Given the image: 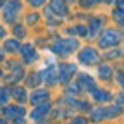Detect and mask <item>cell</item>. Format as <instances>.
Returning a JSON list of instances; mask_svg holds the SVG:
<instances>
[{"label":"cell","mask_w":124,"mask_h":124,"mask_svg":"<svg viewBox=\"0 0 124 124\" xmlns=\"http://www.w3.org/2000/svg\"><path fill=\"white\" fill-rule=\"evenodd\" d=\"M78 46H79V43H78L76 40H59L54 43L52 50L59 55H69L71 52H74Z\"/></svg>","instance_id":"1"},{"label":"cell","mask_w":124,"mask_h":124,"mask_svg":"<svg viewBox=\"0 0 124 124\" xmlns=\"http://www.w3.org/2000/svg\"><path fill=\"white\" fill-rule=\"evenodd\" d=\"M121 114V107H107V108H98V110H93L91 119L93 121H102V119H110V117H117Z\"/></svg>","instance_id":"2"},{"label":"cell","mask_w":124,"mask_h":124,"mask_svg":"<svg viewBox=\"0 0 124 124\" xmlns=\"http://www.w3.org/2000/svg\"><path fill=\"white\" fill-rule=\"evenodd\" d=\"M119 41H121V33L108 29L100 38V48H110V46H116Z\"/></svg>","instance_id":"3"},{"label":"cell","mask_w":124,"mask_h":124,"mask_svg":"<svg viewBox=\"0 0 124 124\" xmlns=\"http://www.w3.org/2000/svg\"><path fill=\"white\" fill-rule=\"evenodd\" d=\"M76 72V66L74 64H60L57 69V81L60 83H69V79Z\"/></svg>","instance_id":"4"},{"label":"cell","mask_w":124,"mask_h":124,"mask_svg":"<svg viewBox=\"0 0 124 124\" xmlns=\"http://www.w3.org/2000/svg\"><path fill=\"white\" fill-rule=\"evenodd\" d=\"M21 10V4L19 2H7L5 4V10H4V17L7 23H14L17 14Z\"/></svg>","instance_id":"5"},{"label":"cell","mask_w":124,"mask_h":124,"mask_svg":"<svg viewBox=\"0 0 124 124\" xmlns=\"http://www.w3.org/2000/svg\"><path fill=\"white\" fill-rule=\"evenodd\" d=\"M100 60V57H98V54L93 50V48H85V50H81V54H79V62H83V64H86V66H91V64H97V62Z\"/></svg>","instance_id":"6"},{"label":"cell","mask_w":124,"mask_h":124,"mask_svg":"<svg viewBox=\"0 0 124 124\" xmlns=\"http://www.w3.org/2000/svg\"><path fill=\"white\" fill-rule=\"evenodd\" d=\"M40 76H41V78H40L41 81L48 83V85H55V83H57V67L50 66L48 69H45Z\"/></svg>","instance_id":"7"},{"label":"cell","mask_w":124,"mask_h":124,"mask_svg":"<svg viewBox=\"0 0 124 124\" xmlns=\"http://www.w3.org/2000/svg\"><path fill=\"white\" fill-rule=\"evenodd\" d=\"M48 110H50V103H40V105H36V108L33 112H31V119L33 121H40V119H43L46 114H48Z\"/></svg>","instance_id":"8"},{"label":"cell","mask_w":124,"mask_h":124,"mask_svg":"<svg viewBox=\"0 0 124 124\" xmlns=\"http://www.w3.org/2000/svg\"><path fill=\"white\" fill-rule=\"evenodd\" d=\"M78 86L81 90H85V91H93L95 90V81H93L88 74H81L78 78Z\"/></svg>","instance_id":"9"},{"label":"cell","mask_w":124,"mask_h":124,"mask_svg":"<svg viewBox=\"0 0 124 124\" xmlns=\"http://www.w3.org/2000/svg\"><path fill=\"white\" fill-rule=\"evenodd\" d=\"M102 26H103V19H100V17L93 19V21H91V24H90V29H86V36H90V38H95L97 35H100Z\"/></svg>","instance_id":"10"},{"label":"cell","mask_w":124,"mask_h":124,"mask_svg":"<svg viewBox=\"0 0 124 124\" xmlns=\"http://www.w3.org/2000/svg\"><path fill=\"white\" fill-rule=\"evenodd\" d=\"M21 54H23V59H24L26 64H33V60L36 59V50H35L31 45L21 46Z\"/></svg>","instance_id":"11"},{"label":"cell","mask_w":124,"mask_h":124,"mask_svg":"<svg viewBox=\"0 0 124 124\" xmlns=\"http://www.w3.org/2000/svg\"><path fill=\"white\" fill-rule=\"evenodd\" d=\"M24 114H26V110L23 107H5L4 108V116L9 119H17V117H23Z\"/></svg>","instance_id":"12"},{"label":"cell","mask_w":124,"mask_h":124,"mask_svg":"<svg viewBox=\"0 0 124 124\" xmlns=\"http://www.w3.org/2000/svg\"><path fill=\"white\" fill-rule=\"evenodd\" d=\"M50 10L55 12L57 16H66L67 14V7L64 0H52L50 2Z\"/></svg>","instance_id":"13"},{"label":"cell","mask_w":124,"mask_h":124,"mask_svg":"<svg viewBox=\"0 0 124 124\" xmlns=\"http://www.w3.org/2000/svg\"><path fill=\"white\" fill-rule=\"evenodd\" d=\"M31 103H35V105H40V103H45V102H48V91H45V90H36L33 95H31Z\"/></svg>","instance_id":"14"},{"label":"cell","mask_w":124,"mask_h":124,"mask_svg":"<svg viewBox=\"0 0 124 124\" xmlns=\"http://www.w3.org/2000/svg\"><path fill=\"white\" fill-rule=\"evenodd\" d=\"M91 93H93V97H95V100H97V102H102V103H105V102H108V100L112 98L110 93H107V91H103V90H97V88H95Z\"/></svg>","instance_id":"15"},{"label":"cell","mask_w":124,"mask_h":124,"mask_svg":"<svg viewBox=\"0 0 124 124\" xmlns=\"http://www.w3.org/2000/svg\"><path fill=\"white\" fill-rule=\"evenodd\" d=\"M19 48H21V45L17 40H7L4 45V50H7V52H17Z\"/></svg>","instance_id":"16"},{"label":"cell","mask_w":124,"mask_h":124,"mask_svg":"<svg viewBox=\"0 0 124 124\" xmlns=\"http://www.w3.org/2000/svg\"><path fill=\"white\" fill-rule=\"evenodd\" d=\"M24 78V71L21 69V67H16L14 69V72L10 74V78H9V81L10 83H14V81H19V79H23Z\"/></svg>","instance_id":"17"},{"label":"cell","mask_w":124,"mask_h":124,"mask_svg":"<svg viewBox=\"0 0 124 124\" xmlns=\"http://www.w3.org/2000/svg\"><path fill=\"white\" fill-rule=\"evenodd\" d=\"M12 97H14L16 100H19V102H24V100H26V91H24L23 88H14V90H12Z\"/></svg>","instance_id":"18"},{"label":"cell","mask_w":124,"mask_h":124,"mask_svg":"<svg viewBox=\"0 0 124 124\" xmlns=\"http://www.w3.org/2000/svg\"><path fill=\"white\" fill-rule=\"evenodd\" d=\"M98 74H100L102 79H110V76H112V69L108 67V66H102V67L98 69Z\"/></svg>","instance_id":"19"},{"label":"cell","mask_w":124,"mask_h":124,"mask_svg":"<svg viewBox=\"0 0 124 124\" xmlns=\"http://www.w3.org/2000/svg\"><path fill=\"white\" fill-rule=\"evenodd\" d=\"M9 100V91L5 88H0V105H5Z\"/></svg>","instance_id":"20"},{"label":"cell","mask_w":124,"mask_h":124,"mask_svg":"<svg viewBox=\"0 0 124 124\" xmlns=\"http://www.w3.org/2000/svg\"><path fill=\"white\" fill-rule=\"evenodd\" d=\"M14 33H16V36H17V38H23V36L26 35V31H24L23 26H16V28H14Z\"/></svg>","instance_id":"21"},{"label":"cell","mask_w":124,"mask_h":124,"mask_svg":"<svg viewBox=\"0 0 124 124\" xmlns=\"http://www.w3.org/2000/svg\"><path fill=\"white\" fill-rule=\"evenodd\" d=\"M114 17H116V21L122 26L124 24V17H122V10L121 9H117V12H114Z\"/></svg>","instance_id":"22"},{"label":"cell","mask_w":124,"mask_h":124,"mask_svg":"<svg viewBox=\"0 0 124 124\" xmlns=\"http://www.w3.org/2000/svg\"><path fill=\"white\" fill-rule=\"evenodd\" d=\"M33 76H35V78H29V79H28V85H29V86H36V85L41 81L40 78H38V74H33Z\"/></svg>","instance_id":"23"},{"label":"cell","mask_w":124,"mask_h":124,"mask_svg":"<svg viewBox=\"0 0 124 124\" xmlns=\"http://www.w3.org/2000/svg\"><path fill=\"white\" fill-rule=\"evenodd\" d=\"M67 93H69V95H72V93H74V95H76V93H79V86H78V85H71L67 88Z\"/></svg>","instance_id":"24"},{"label":"cell","mask_w":124,"mask_h":124,"mask_svg":"<svg viewBox=\"0 0 124 124\" xmlns=\"http://www.w3.org/2000/svg\"><path fill=\"white\" fill-rule=\"evenodd\" d=\"M28 2L33 5V7H40V5H43V4H45V0H28Z\"/></svg>","instance_id":"25"},{"label":"cell","mask_w":124,"mask_h":124,"mask_svg":"<svg viewBox=\"0 0 124 124\" xmlns=\"http://www.w3.org/2000/svg\"><path fill=\"white\" fill-rule=\"evenodd\" d=\"M38 21V14H31V16H28V23L29 24H35Z\"/></svg>","instance_id":"26"},{"label":"cell","mask_w":124,"mask_h":124,"mask_svg":"<svg viewBox=\"0 0 124 124\" xmlns=\"http://www.w3.org/2000/svg\"><path fill=\"white\" fill-rule=\"evenodd\" d=\"M71 124H88V121H86L85 117H76L74 122H71Z\"/></svg>","instance_id":"27"},{"label":"cell","mask_w":124,"mask_h":124,"mask_svg":"<svg viewBox=\"0 0 124 124\" xmlns=\"http://www.w3.org/2000/svg\"><path fill=\"white\" fill-rule=\"evenodd\" d=\"M74 31H76V33H79L81 36H86V28H83V26H78Z\"/></svg>","instance_id":"28"},{"label":"cell","mask_w":124,"mask_h":124,"mask_svg":"<svg viewBox=\"0 0 124 124\" xmlns=\"http://www.w3.org/2000/svg\"><path fill=\"white\" fill-rule=\"evenodd\" d=\"M98 0H81V5L86 7V5H93V4H97Z\"/></svg>","instance_id":"29"},{"label":"cell","mask_w":124,"mask_h":124,"mask_svg":"<svg viewBox=\"0 0 124 124\" xmlns=\"http://www.w3.org/2000/svg\"><path fill=\"white\" fill-rule=\"evenodd\" d=\"M119 55H121V52H119V50H116V52H110L107 57H108V59H114V57H119Z\"/></svg>","instance_id":"30"},{"label":"cell","mask_w":124,"mask_h":124,"mask_svg":"<svg viewBox=\"0 0 124 124\" xmlns=\"http://www.w3.org/2000/svg\"><path fill=\"white\" fill-rule=\"evenodd\" d=\"M122 4H124V2H122V0H117V2H116V5H117V9H121V10H122Z\"/></svg>","instance_id":"31"},{"label":"cell","mask_w":124,"mask_h":124,"mask_svg":"<svg viewBox=\"0 0 124 124\" xmlns=\"http://www.w3.org/2000/svg\"><path fill=\"white\" fill-rule=\"evenodd\" d=\"M14 124H24V121H23L21 117H17V119H16V122H14Z\"/></svg>","instance_id":"32"},{"label":"cell","mask_w":124,"mask_h":124,"mask_svg":"<svg viewBox=\"0 0 124 124\" xmlns=\"http://www.w3.org/2000/svg\"><path fill=\"white\" fill-rule=\"evenodd\" d=\"M117 79H119V83L122 85V71H119V78H117Z\"/></svg>","instance_id":"33"},{"label":"cell","mask_w":124,"mask_h":124,"mask_svg":"<svg viewBox=\"0 0 124 124\" xmlns=\"http://www.w3.org/2000/svg\"><path fill=\"white\" fill-rule=\"evenodd\" d=\"M4 35H5V31H4V28H2V26H0V38H2Z\"/></svg>","instance_id":"34"},{"label":"cell","mask_w":124,"mask_h":124,"mask_svg":"<svg viewBox=\"0 0 124 124\" xmlns=\"http://www.w3.org/2000/svg\"><path fill=\"white\" fill-rule=\"evenodd\" d=\"M0 124H7V122H5V119H0Z\"/></svg>","instance_id":"35"},{"label":"cell","mask_w":124,"mask_h":124,"mask_svg":"<svg viewBox=\"0 0 124 124\" xmlns=\"http://www.w3.org/2000/svg\"><path fill=\"white\" fill-rule=\"evenodd\" d=\"M5 4V0H0V5H4Z\"/></svg>","instance_id":"36"},{"label":"cell","mask_w":124,"mask_h":124,"mask_svg":"<svg viewBox=\"0 0 124 124\" xmlns=\"http://www.w3.org/2000/svg\"><path fill=\"white\" fill-rule=\"evenodd\" d=\"M0 78H2V69H0Z\"/></svg>","instance_id":"37"}]
</instances>
